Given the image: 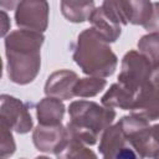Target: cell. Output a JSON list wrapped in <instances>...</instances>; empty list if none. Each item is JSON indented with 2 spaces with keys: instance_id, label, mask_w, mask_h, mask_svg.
Segmentation results:
<instances>
[{
  "instance_id": "cell-1",
  "label": "cell",
  "mask_w": 159,
  "mask_h": 159,
  "mask_svg": "<svg viewBox=\"0 0 159 159\" xmlns=\"http://www.w3.org/2000/svg\"><path fill=\"white\" fill-rule=\"evenodd\" d=\"M45 36L40 32L15 30L4 39L6 72L16 84L31 83L41 67V46Z\"/></svg>"
},
{
  "instance_id": "cell-2",
  "label": "cell",
  "mask_w": 159,
  "mask_h": 159,
  "mask_svg": "<svg viewBox=\"0 0 159 159\" xmlns=\"http://www.w3.org/2000/svg\"><path fill=\"white\" fill-rule=\"evenodd\" d=\"M72 57L88 77H109L114 73L118 65L117 55L104 37L93 27L83 30L77 36Z\"/></svg>"
},
{
  "instance_id": "cell-3",
  "label": "cell",
  "mask_w": 159,
  "mask_h": 159,
  "mask_svg": "<svg viewBox=\"0 0 159 159\" xmlns=\"http://www.w3.org/2000/svg\"><path fill=\"white\" fill-rule=\"evenodd\" d=\"M67 132L86 145H94L116 119V111L93 101H73L68 106Z\"/></svg>"
},
{
  "instance_id": "cell-4",
  "label": "cell",
  "mask_w": 159,
  "mask_h": 159,
  "mask_svg": "<svg viewBox=\"0 0 159 159\" xmlns=\"http://www.w3.org/2000/svg\"><path fill=\"white\" fill-rule=\"evenodd\" d=\"M154 68L150 61L137 50H130L123 56L118 83L132 96L133 104L139 92L149 82Z\"/></svg>"
},
{
  "instance_id": "cell-5",
  "label": "cell",
  "mask_w": 159,
  "mask_h": 159,
  "mask_svg": "<svg viewBox=\"0 0 159 159\" xmlns=\"http://www.w3.org/2000/svg\"><path fill=\"white\" fill-rule=\"evenodd\" d=\"M118 124L125 139L142 159L155 158L159 154V145L155 142L149 120L130 113L129 116L122 117Z\"/></svg>"
},
{
  "instance_id": "cell-6",
  "label": "cell",
  "mask_w": 159,
  "mask_h": 159,
  "mask_svg": "<svg viewBox=\"0 0 159 159\" xmlns=\"http://www.w3.org/2000/svg\"><path fill=\"white\" fill-rule=\"evenodd\" d=\"M101 7L119 25H142L144 26L153 12V2L147 0H106Z\"/></svg>"
},
{
  "instance_id": "cell-7",
  "label": "cell",
  "mask_w": 159,
  "mask_h": 159,
  "mask_svg": "<svg viewBox=\"0 0 159 159\" xmlns=\"http://www.w3.org/2000/svg\"><path fill=\"white\" fill-rule=\"evenodd\" d=\"M0 124L19 134L29 133L34 125L27 106L10 94H1L0 97Z\"/></svg>"
},
{
  "instance_id": "cell-8",
  "label": "cell",
  "mask_w": 159,
  "mask_h": 159,
  "mask_svg": "<svg viewBox=\"0 0 159 159\" xmlns=\"http://www.w3.org/2000/svg\"><path fill=\"white\" fill-rule=\"evenodd\" d=\"M48 12L50 6L47 1H20L15 7V22L20 30L42 34L48 25Z\"/></svg>"
},
{
  "instance_id": "cell-9",
  "label": "cell",
  "mask_w": 159,
  "mask_h": 159,
  "mask_svg": "<svg viewBox=\"0 0 159 159\" xmlns=\"http://www.w3.org/2000/svg\"><path fill=\"white\" fill-rule=\"evenodd\" d=\"M99 139L98 149L103 159H142L125 139L118 122L108 127Z\"/></svg>"
},
{
  "instance_id": "cell-10",
  "label": "cell",
  "mask_w": 159,
  "mask_h": 159,
  "mask_svg": "<svg viewBox=\"0 0 159 159\" xmlns=\"http://www.w3.org/2000/svg\"><path fill=\"white\" fill-rule=\"evenodd\" d=\"M130 113L149 122L159 119V67L154 68L149 82L137 96Z\"/></svg>"
},
{
  "instance_id": "cell-11",
  "label": "cell",
  "mask_w": 159,
  "mask_h": 159,
  "mask_svg": "<svg viewBox=\"0 0 159 159\" xmlns=\"http://www.w3.org/2000/svg\"><path fill=\"white\" fill-rule=\"evenodd\" d=\"M80 80L78 75L71 70H58L51 73L45 83L46 97H53L61 101L72 99L75 97L73 89Z\"/></svg>"
},
{
  "instance_id": "cell-12",
  "label": "cell",
  "mask_w": 159,
  "mask_h": 159,
  "mask_svg": "<svg viewBox=\"0 0 159 159\" xmlns=\"http://www.w3.org/2000/svg\"><path fill=\"white\" fill-rule=\"evenodd\" d=\"M68 132L62 124L42 125L39 124L32 132V142L37 150L43 153H53L66 139Z\"/></svg>"
},
{
  "instance_id": "cell-13",
  "label": "cell",
  "mask_w": 159,
  "mask_h": 159,
  "mask_svg": "<svg viewBox=\"0 0 159 159\" xmlns=\"http://www.w3.org/2000/svg\"><path fill=\"white\" fill-rule=\"evenodd\" d=\"M65 111H66V107L63 104V101L53 97L42 98L36 106V117H37L39 124H42V125L62 124Z\"/></svg>"
},
{
  "instance_id": "cell-14",
  "label": "cell",
  "mask_w": 159,
  "mask_h": 159,
  "mask_svg": "<svg viewBox=\"0 0 159 159\" xmlns=\"http://www.w3.org/2000/svg\"><path fill=\"white\" fill-rule=\"evenodd\" d=\"M88 21L92 24V27L97 30L108 43L116 42L119 39L122 32L120 25L116 22L109 15H107L101 6L93 10Z\"/></svg>"
},
{
  "instance_id": "cell-15",
  "label": "cell",
  "mask_w": 159,
  "mask_h": 159,
  "mask_svg": "<svg viewBox=\"0 0 159 159\" xmlns=\"http://www.w3.org/2000/svg\"><path fill=\"white\" fill-rule=\"evenodd\" d=\"M55 155L57 159H98L97 154L92 149L72 137L70 133L62 144L56 149Z\"/></svg>"
},
{
  "instance_id": "cell-16",
  "label": "cell",
  "mask_w": 159,
  "mask_h": 159,
  "mask_svg": "<svg viewBox=\"0 0 159 159\" xmlns=\"http://www.w3.org/2000/svg\"><path fill=\"white\" fill-rule=\"evenodd\" d=\"M61 12L70 22H84L89 20L96 9L93 1H61Z\"/></svg>"
},
{
  "instance_id": "cell-17",
  "label": "cell",
  "mask_w": 159,
  "mask_h": 159,
  "mask_svg": "<svg viewBox=\"0 0 159 159\" xmlns=\"http://www.w3.org/2000/svg\"><path fill=\"white\" fill-rule=\"evenodd\" d=\"M137 47L154 67H159V34L148 32L147 35H143L139 39Z\"/></svg>"
},
{
  "instance_id": "cell-18",
  "label": "cell",
  "mask_w": 159,
  "mask_h": 159,
  "mask_svg": "<svg viewBox=\"0 0 159 159\" xmlns=\"http://www.w3.org/2000/svg\"><path fill=\"white\" fill-rule=\"evenodd\" d=\"M106 86H107V81L104 78L83 77L77 81L73 93H75V97L89 98V97H94L99 92H102Z\"/></svg>"
},
{
  "instance_id": "cell-19",
  "label": "cell",
  "mask_w": 159,
  "mask_h": 159,
  "mask_svg": "<svg viewBox=\"0 0 159 159\" xmlns=\"http://www.w3.org/2000/svg\"><path fill=\"white\" fill-rule=\"evenodd\" d=\"M0 132H1L0 134V138H1L0 139V149H1L0 159H7L15 153L16 144H15L11 130L6 125L0 124Z\"/></svg>"
},
{
  "instance_id": "cell-20",
  "label": "cell",
  "mask_w": 159,
  "mask_h": 159,
  "mask_svg": "<svg viewBox=\"0 0 159 159\" xmlns=\"http://www.w3.org/2000/svg\"><path fill=\"white\" fill-rule=\"evenodd\" d=\"M148 32L159 34V2H153V12L149 21L143 26Z\"/></svg>"
},
{
  "instance_id": "cell-21",
  "label": "cell",
  "mask_w": 159,
  "mask_h": 159,
  "mask_svg": "<svg viewBox=\"0 0 159 159\" xmlns=\"http://www.w3.org/2000/svg\"><path fill=\"white\" fill-rule=\"evenodd\" d=\"M1 17H2V26H1V36L5 39L6 37V32L9 31V29H10V20H9V16H7V14L5 12V10L2 9L1 10Z\"/></svg>"
},
{
  "instance_id": "cell-22",
  "label": "cell",
  "mask_w": 159,
  "mask_h": 159,
  "mask_svg": "<svg viewBox=\"0 0 159 159\" xmlns=\"http://www.w3.org/2000/svg\"><path fill=\"white\" fill-rule=\"evenodd\" d=\"M152 130H153V135H154V138H155V140L159 145V124L152 125Z\"/></svg>"
},
{
  "instance_id": "cell-23",
  "label": "cell",
  "mask_w": 159,
  "mask_h": 159,
  "mask_svg": "<svg viewBox=\"0 0 159 159\" xmlns=\"http://www.w3.org/2000/svg\"><path fill=\"white\" fill-rule=\"evenodd\" d=\"M35 159H50L48 157H46V155H40V157H36Z\"/></svg>"
},
{
  "instance_id": "cell-24",
  "label": "cell",
  "mask_w": 159,
  "mask_h": 159,
  "mask_svg": "<svg viewBox=\"0 0 159 159\" xmlns=\"http://www.w3.org/2000/svg\"><path fill=\"white\" fill-rule=\"evenodd\" d=\"M154 159H159V154H158V155H157V157H155Z\"/></svg>"
},
{
  "instance_id": "cell-25",
  "label": "cell",
  "mask_w": 159,
  "mask_h": 159,
  "mask_svg": "<svg viewBox=\"0 0 159 159\" xmlns=\"http://www.w3.org/2000/svg\"><path fill=\"white\" fill-rule=\"evenodd\" d=\"M22 159H24V158H22Z\"/></svg>"
}]
</instances>
